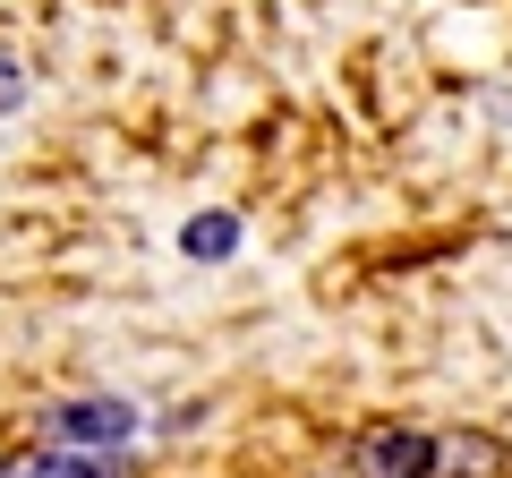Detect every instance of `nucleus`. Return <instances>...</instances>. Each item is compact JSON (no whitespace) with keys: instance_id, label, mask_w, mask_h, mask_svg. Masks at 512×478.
Wrapping results in <instances>:
<instances>
[{"instance_id":"1","label":"nucleus","mask_w":512,"mask_h":478,"mask_svg":"<svg viewBox=\"0 0 512 478\" xmlns=\"http://www.w3.org/2000/svg\"><path fill=\"white\" fill-rule=\"evenodd\" d=\"M137 427H146V419H137L128 393H69V402L43 410V436L69 444V453H128Z\"/></svg>"},{"instance_id":"2","label":"nucleus","mask_w":512,"mask_h":478,"mask_svg":"<svg viewBox=\"0 0 512 478\" xmlns=\"http://www.w3.org/2000/svg\"><path fill=\"white\" fill-rule=\"evenodd\" d=\"M359 470L367 478H444V436H427V427H376V436H359Z\"/></svg>"},{"instance_id":"3","label":"nucleus","mask_w":512,"mask_h":478,"mask_svg":"<svg viewBox=\"0 0 512 478\" xmlns=\"http://www.w3.org/2000/svg\"><path fill=\"white\" fill-rule=\"evenodd\" d=\"M239 239H248V222H239L231 205H205V214L180 222V257H188V265H231Z\"/></svg>"},{"instance_id":"4","label":"nucleus","mask_w":512,"mask_h":478,"mask_svg":"<svg viewBox=\"0 0 512 478\" xmlns=\"http://www.w3.org/2000/svg\"><path fill=\"white\" fill-rule=\"evenodd\" d=\"M444 470H453V478H504L512 453L495 436H461V444H444Z\"/></svg>"},{"instance_id":"5","label":"nucleus","mask_w":512,"mask_h":478,"mask_svg":"<svg viewBox=\"0 0 512 478\" xmlns=\"http://www.w3.org/2000/svg\"><path fill=\"white\" fill-rule=\"evenodd\" d=\"M26 94H35V77H26V60L0 43V120H9V111H26Z\"/></svg>"}]
</instances>
